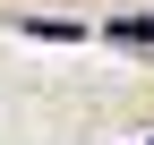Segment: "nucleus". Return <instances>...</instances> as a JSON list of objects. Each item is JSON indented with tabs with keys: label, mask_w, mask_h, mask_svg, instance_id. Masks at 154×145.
Listing matches in <instances>:
<instances>
[{
	"label": "nucleus",
	"mask_w": 154,
	"mask_h": 145,
	"mask_svg": "<svg viewBox=\"0 0 154 145\" xmlns=\"http://www.w3.org/2000/svg\"><path fill=\"white\" fill-rule=\"evenodd\" d=\"M103 34H111V43H128V51H154V17H111Z\"/></svg>",
	"instance_id": "nucleus-1"
},
{
	"label": "nucleus",
	"mask_w": 154,
	"mask_h": 145,
	"mask_svg": "<svg viewBox=\"0 0 154 145\" xmlns=\"http://www.w3.org/2000/svg\"><path fill=\"white\" fill-rule=\"evenodd\" d=\"M26 34H43V43H86V26H69V17H17Z\"/></svg>",
	"instance_id": "nucleus-2"
}]
</instances>
